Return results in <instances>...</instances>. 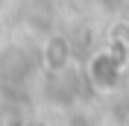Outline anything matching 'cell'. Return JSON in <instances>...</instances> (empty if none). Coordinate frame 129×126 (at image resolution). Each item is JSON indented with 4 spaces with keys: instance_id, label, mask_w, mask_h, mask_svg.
Returning <instances> with one entry per match:
<instances>
[{
    "instance_id": "6da1fadb",
    "label": "cell",
    "mask_w": 129,
    "mask_h": 126,
    "mask_svg": "<svg viewBox=\"0 0 129 126\" xmlns=\"http://www.w3.org/2000/svg\"><path fill=\"white\" fill-rule=\"evenodd\" d=\"M64 62H68V41L53 38L47 47H44V65H47L50 71H62Z\"/></svg>"
}]
</instances>
